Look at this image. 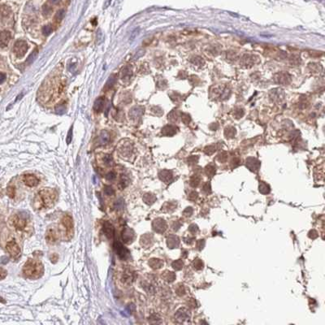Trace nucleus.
Instances as JSON below:
<instances>
[{"label": "nucleus", "mask_w": 325, "mask_h": 325, "mask_svg": "<svg viewBox=\"0 0 325 325\" xmlns=\"http://www.w3.org/2000/svg\"><path fill=\"white\" fill-rule=\"evenodd\" d=\"M7 262H8V258L7 257H2L1 260H0V263H2V264H6Z\"/></svg>", "instance_id": "obj_38"}, {"label": "nucleus", "mask_w": 325, "mask_h": 325, "mask_svg": "<svg viewBox=\"0 0 325 325\" xmlns=\"http://www.w3.org/2000/svg\"><path fill=\"white\" fill-rule=\"evenodd\" d=\"M104 193L107 195H113L115 194V190L111 186H105L104 187Z\"/></svg>", "instance_id": "obj_32"}, {"label": "nucleus", "mask_w": 325, "mask_h": 325, "mask_svg": "<svg viewBox=\"0 0 325 325\" xmlns=\"http://www.w3.org/2000/svg\"><path fill=\"white\" fill-rule=\"evenodd\" d=\"M22 96H23V94H22V93H21V94H20V96H19L18 98H17V99H16V101L17 102V101H18V100L21 99V98H22Z\"/></svg>", "instance_id": "obj_40"}, {"label": "nucleus", "mask_w": 325, "mask_h": 325, "mask_svg": "<svg viewBox=\"0 0 325 325\" xmlns=\"http://www.w3.org/2000/svg\"><path fill=\"white\" fill-rule=\"evenodd\" d=\"M62 223L64 226L66 228L67 234L68 235H72L73 232V220L71 216L66 215H64V218L62 219Z\"/></svg>", "instance_id": "obj_8"}, {"label": "nucleus", "mask_w": 325, "mask_h": 325, "mask_svg": "<svg viewBox=\"0 0 325 325\" xmlns=\"http://www.w3.org/2000/svg\"><path fill=\"white\" fill-rule=\"evenodd\" d=\"M182 266H183V263H181V262H180V260H178V261L174 262V263H172V267H174L175 269H176V270L180 269Z\"/></svg>", "instance_id": "obj_33"}, {"label": "nucleus", "mask_w": 325, "mask_h": 325, "mask_svg": "<svg viewBox=\"0 0 325 325\" xmlns=\"http://www.w3.org/2000/svg\"><path fill=\"white\" fill-rule=\"evenodd\" d=\"M72 138H73V127H71L70 130L69 131V133H68V137H67V143L68 144L71 143Z\"/></svg>", "instance_id": "obj_34"}, {"label": "nucleus", "mask_w": 325, "mask_h": 325, "mask_svg": "<svg viewBox=\"0 0 325 325\" xmlns=\"http://www.w3.org/2000/svg\"><path fill=\"white\" fill-rule=\"evenodd\" d=\"M160 178L165 183H169L172 179V175L169 171H162L160 173Z\"/></svg>", "instance_id": "obj_18"}, {"label": "nucleus", "mask_w": 325, "mask_h": 325, "mask_svg": "<svg viewBox=\"0 0 325 325\" xmlns=\"http://www.w3.org/2000/svg\"><path fill=\"white\" fill-rule=\"evenodd\" d=\"M116 77H115L114 75H112L109 78H108V81H107V83H106V85L105 86H104V89L105 90H107V89H111V88L113 86V85H115V83H116Z\"/></svg>", "instance_id": "obj_19"}, {"label": "nucleus", "mask_w": 325, "mask_h": 325, "mask_svg": "<svg viewBox=\"0 0 325 325\" xmlns=\"http://www.w3.org/2000/svg\"><path fill=\"white\" fill-rule=\"evenodd\" d=\"M104 104H105V99L104 98L100 97L98 98L97 99L95 100V103H94V105H93V109L96 112H101L103 109Z\"/></svg>", "instance_id": "obj_15"}, {"label": "nucleus", "mask_w": 325, "mask_h": 325, "mask_svg": "<svg viewBox=\"0 0 325 325\" xmlns=\"http://www.w3.org/2000/svg\"><path fill=\"white\" fill-rule=\"evenodd\" d=\"M13 50H14V53L16 54V55L19 57V58H21V57L25 55V53L27 52L28 44L26 43V41H23V40H18L15 43Z\"/></svg>", "instance_id": "obj_4"}, {"label": "nucleus", "mask_w": 325, "mask_h": 325, "mask_svg": "<svg viewBox=\"0 0 325 325\" xmlns=\"http://www.w3.org/2000/svg\"><path fill=\"white\" fill-rule=\"evenodd\" d=\"M149 264L152 268H160L163 265V262L160 260V259H151V261L149 262Z\"/></svg>", "instance_id": "obj_21"}, {"label": "nucleus", "mask_w": 325, "mask_h": 325, "mask_svg": "<svg viewBox=\"0 0 325 325\" xmlns=\"http://www.w3.org/2000/svg\"><path fill=\"white\" fill-rule=\"evenodd\" d=\"M6 80V75L4 73H0V84H2V82H4V81Z\"/></svg>", "instance_id": "obj_37"}, {"label": "nucleus", "mask_w": 325, "mask_h": 325, "mask_svg": "<svg viewBox=\"0 0 325 325\" xmlns=\"http://www.w3.org/2000/svg\"><path fill=\"white\" fill-rule=\"evenodd\" d=\"M103 164L108 167H112L114 165V160L112 156L110 155H106L103 157Z\"/></svg>", "instance_id": "obj_22"}, {"label": "nucleus", "mask_w": 325, "mask_h": 325, "mask_svg": "<svg viewBox=\"0 0 325 325\" xmlns=\"http://www.w3.org/2000/svg\"><path fill=\"white\" fill-rule=\"evenodd\" d=\"M109 141H110V134L108 131L103 130L98 138V142L99 145L104 146L107 145Z\"/></svg>", "instance_id": "obj_14"}, {"label": "nucleus", "mask_w": 325, "mask_h": 325, "mask_svg": "<svg viewBox=\"0 0 325 325\" xmlns=\"http://www.w3.org/2000/svg\"><path fill=\"white\" fill-rule=\"evenodd\" d=\"M41 269V266L38 267V263L33 261V259H29L27 263L24 266V274L28 277H32L37 273V271Z\"/></svg>", "instance_id": "obj_2"}, {"label": "nucleus", "mask_w": 325, "mask_h": 325, "mask_svg": "<svg viewBox=\"0 0 325 325\" xmlns=\"http://www.w3.org/2000/svg\"><path fill=\"white\" fill-rule=\"evenodd\" d=\"M11 33L9 31L0 32V47H6L11 40Z\"/></svg>", "instance_id": "obj_11"}, {"label": "nucleus", "mask_w": 325, "mask_h": 325, "mask_svg": "<svg viewBox=\"0 0 325 325\" xmlns=\"http://www.w3.org/2000/svg\"><path fill=\"white\" fill-rule=\"evenodd\" d=\"M55 193L52 189H45L39 192V197L41 200L42 205L46 207L52 206L55 199Z\"/></svg>", "instance_id": "obj_1"}, {"label": "nucleus", "mask_w": 325, "mask_h": 325, "mask_svg": "<svg viewBox=\"0 0 325 325\" xmlns=\"http://www.w3.org/2000/svg\"><path fill=\"white\" fill-rule=\"evenodd\" d=\"M37 50H34V51H33V53H32V54L29 56V57H28L27 60H26V63H27L28 64H32V63H33V61L36 60V58H37Z\"/></svg>", "instance_id": "obj_25"}, {"label": "nucleus", "mask_w": 325, "mask_h": 325, "mask_svg": "<svg viewBox=\"0 0 325 325\" xmlns=\"http://www.w3.org/2000/svg\"><path fill=\"white\" fill-rule=\"evenodd\" d=\"M23 180L24 182H25V184L29 187L36 186V185L38 184V181H39L38 179H37L35 176L29 174L25 175V176H24Z\"/></svg>", "instance_id": "obj_12"}, {"label": "nucleus", "mask_w": 325, "mask_h": 325, "mask_svg": "<svg viewBox=\"0 0 325 325\" xmlns=\"http://www.w3.org/2000/svg\"><path fill=\"white\" fill-rule=\"evenodd\" d=\"M115 177H116V174H115L113 172H110L108 175H107V179H108V180H114Z\"/></svg>", "instance_id": "obj_36"}, {"label": "nucleus", "mask_w": 325, "mask_h": 325, "mask_svg": "<svg viewBox=\"0 0 325 325\" xmlns=\"http://www.w3.org/2000/svg\"><path fill=\"white\" fill-rule=\"evenodd\" d=\"M7 271L2 268V267H0V280H3L7 276Z\"/></svg>", "instance_id": "obj_35"}, {"label": "nucleus", "mask_w": 325, "mask_h": 325, "mask_svg": "<svg viewBox=\"0 0 325 325\" xmlns=\"http://www.w3.org/2000/svg\"><path fill=\"white\" fill-rule=\"evenodd\" d=\"M124 200L121 198H120L116 202V203H115L114 206H115V208H116V210H122L123 207H124Z\"/></svg>", "instance_id": "obj_29"}, {"label": "nucleus", "mask_w": 325, "mask_h": 325, "mask_svg": "<svg viewBox=\"0 0 325 325\" xmlns=\"http://www.w3.org/2000/svg\"><path fill=\"white\" fill-rule=\"evenodd\" d=\"M152 225H153V229L157 232H164L167 228V224H166L165 221L162 219H160V218L155 220Z\"/></svg>", "instance_id": "obj_9"}, {"label": "nucleus", "mask_w": 325, "mask_h": 325, "mask_svg": "<svg viewBox=\"0 0 325 325\" xmlns=\"http://www.w3.org/2000/svg\"><path fill=\"white\" fill-rule=\"evenodd\" d=\"M143 109L142 108H133L129 111V116L132 119H137L142 115Z\"/></svg>", "instance_id": "obj_16"}, {"label": "nucleus", "mask_w": 325, "mask_h": 325, "mask_svg": "<svg viewBox=\"0 0 325 325\" xmlns=\"http://www.w3.org/2000/svg\"><path fill=\"white\" fill-rule=\"evenodd\" d=\"M132 279H133V276H132V274H130V272H128V271L124 272L122 277L123 282H128Z\"/></svg>", "instance_id": "obj_31"}, {"label": "nucleus", "mask_w": 325, "mask_h": 325, "mask_svg": "<svg viewBox=\"0 0 325 325\" xmlns=\"http://www.w3.org/2000/svg\"><path fill=\"white\" fill-rule=\"evenodd\" d=\"M103 231L108 238H112L114 237L115 229L114 227L111 224L110 222L105 221L103 225Z\"/></svg>", "instance_id": "obj_10"}, {"label": "nucleus", "mask_w": 325, "mask_h": 325, "mask_svg": "<svg viewBox=\"0 0 325 325\" xmlns=\"http://www.w3.org/2000/svg\"><path fill=\"white\" fill-rule=\"evenodd\" d=\"M50 2H53V3H58L60 2V0H50Z\"/></svg>", "instance_id": "obj_39"}, {"label": "nucleus", "mask_w": 325, "mask_h": 325, "mask_svg": "<svg viewBox=\"0 0 325 325\" xmlns=\"http://www.w3.org/2000/svg\"><path fill=\"white\" fill-rule=\"evenodd\" d=\"M51 12V7L50 6H48L47 4H45L42 7V14L44 16H48L49 14H50Z\"/></svg>", "instance_id": "obj_30"}, {"label": "nucleus", "mask_w": 325, "mask_h": 325, "mask_svg": "<svg viewBox=\"0 0 325 325\" xmlns=\"http://www.w3.org/2000/svg\"><path fill=\"white\" fill-rule=\"evenodd\" d=\"M121 237H122V241L124 243H127V244H129L133 241V238H134V232H133V229H131L130 228L128 227H125L124 228L122 231V233H121Z\"/></svg>", "instance_id": "obj_7"}, {"label": "nucleus", "mask_w": 325, "mask_h": 325, "mask_svg": "<svg viewBox=\"0 0 325 325\" xmlns=\"http://www.w3.org/2000/svg\"><path fill=\"white\" fill-rule=\"evenodd\" d=\"M42 33L44 36H49L52 33V27L50 25H45L42 29Z\"/></svg>", "instance_id": "obj_28"}, {"label": "nucleus", "mask_w": 325, "mask_h": 325, "mask_svg": "<svg viewBox=\"0 0 325 325\" xmlns=\"http://www.w3.org/2000/svg\"><path fill=\"white\" fill-rule=\"evenodd\" d=\"M55 112H56V114L60 115V116H61V115H64V113L66 112V108L63 105L57 106V107L55 108Z\"/></svg>", "instance_id": "obj_27"}, {"label": "nucleus", "mask_w": 325, "mask_h": 325, "mask_svg": "<svg viewBox=\"0 0 325 325\" xmlns=\"http://www.w3.org/2000/svg\"><path fill=\"white\" fill-rule=\"evenodd\" d=\"M64 16H65V11L63 10V9H60V10H59L58 12L55 13V21L60 23V21L64 19Z\"/></svg>", "instance_id": "obj_23"}, {"label": "nucleus", "mask_w": 325, "mask_h": 325, "mask_svg": "<svg viewBox=\"0 0 325 325\" xmlns=\"http://www.w3.org/2000/svg\"><path fill=\"white\" fill-rule=\"evenodd\" d=\"M7 194L8 195V197L11 198H13L16 195V189L14 186H8L7 188Z\"/></svg>", "instance_id": "obj_24"}, {"label": "nucleus", "mask_w": 325, "mask_h": 325, "mask_svg": "<svg viewBox=\"0 0 325 325\" xmlns=\"http://www.w3.org/2000/svg\"><path fill=\"white\" fill-rule=\"evenodd\" d=\"M113 246H114V251H116V255H118L121 260H128V258L130 257V253H129L128 249L125 248L119 241H116L113 245Z\"/></svg>", "instance_id": "obj_3"}, {"label": "nucleus", "mask_w": 325, "mask_h": 325, "mask_svg": "<svg viewBox=\"0 0 325 325\" xmlns=\"http://www.w3.org/2000/svg\"><path fill=\"white\" fill-rule=\"evenodd\" d=\"M46 239L47 242L49 243H55L56 241L58 240V232L54 228H50L46 232Z\"/></svg>", "instance_id": "obj_13"}, {"label": "nucleus", "mask_w": 325, "mask_h": 325, "mask_svg": "<svg viewBox=\"0 0 325 325\" xmlns=\"http://www.w3.org/2000/svg\"><path fill=\"white\" fill-rule=\"evenodd\" d=\"M11 224L14 226L17 229H23L26 225V219L20 215H14L10 219Z\"/></svg>", "instance_id": "obj_5"}, {"label": "nucleus", "mask_w": 325, "mask_h": 325, "mask_svg": "<svg viewBox=\"0 0 325 325\" xmlns=\"http://www.w3.org/2000/svg\"><path fill=\"white\" fill-rule=\"evenodd\" d=\"M143 200H144V202H145L146 203L151 205V204H152V203H155V201L156 200V198H155V196L153 194H146L144 195V197H143Z\"/></svg>", "instance_id": "obj_20"}, {"label": "nucleus", "mask_w": 325, "mask_h": 325, "mask_svg": "<svg viewBox=\"0 0 325 325\" xmlns=\"http://www.w3.org/2000/svg\"><path fill=\"white\" fill-rule=\"evenodd\" d=\"M128 178H127L126 176H123L122 177H121V179H120V184H119V187H120V189L125 188V187L128 185Z\"/></svg>", "instance_id": "obj_26"}, {"label": "nucleus", "mask_w": 325, "mask_h": 325, "mask_svg": "<svg viewBox=\"0 0 325 325\" xmlns=\"http://www.w3.org/2000/svg\"><path fill=\"white\" fill-rule=\"evenodd\" d=\"M131 76H132V69L129 66L124 67L120 72V77L123 81H128Z\"/></svg>", "instance_id": "obj_17"}, {"label": "nucleus", "mask_w": 325, "mask_h": 325, "mask_svg": "<svg viewBox=\"0 0 325 325\" xmlns=\"http://www.w3.org/2000/svg\"><path fill=\"white\" fill-rule=\"evenodd\" d=\"M6 250L10 254L11 256L13 258L19 256L21 254V249L17 244V242L15 241V240H12L9 242H7V244L6 245Z\"/></svg>", "instance_id": "obj_6"}]
</instances>
